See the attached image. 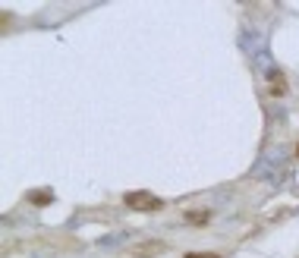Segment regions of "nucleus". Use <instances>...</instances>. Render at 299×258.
<instances>
[{
	"label": "nucleus",
	"instance_id": "1",
	"mask_svg": "<svg viewBox=\"0 0 299 258\" xmlns=\"http://www.w3.org/2000/svg\"><path fill=\"white\" fill-rule=\"evenodd\" d=\"M123 202H126V208H133V211H161L164 208V202L158 195H151V192H126Z\"/></svg>",
	"mask_w": 299,
	"mask_h": 258
},
{
	"label": "nucleus",
	"instance_id": "2",
	"mask_svg": "<svg viewBox=\"0 0 299 258\" xmlns=\"http://www.w3.org/2000/svg\"><path fill=\"white\" fill-rule=\"evenodd\" d=\"M161 252H167V242H161V239H148V242H139L129 249V255H136V258H154Z\"/></svg>",
	"mask_w": 299,
	"mask_h": 258
},
{
	"label": "nucleus",
	"instance_id": "3",
	"mask_svg": "<svg viewBox=\"0 0 299 258\" xmlns=\"http://www.w3.org/2000/svg\"><path fill=\"white\" fill-rule=\"evenodd\" d=\"M26 198H29L32 205H51V202H54V192H51V189H32Z\"/></svg>",
	"mask_w": 299,
	"mask_h": 258
},
{
	"label": "nucleus",
	"instance_id": "4",
	"mask_svg": "<svg viewBox=\"0 0 299 258\" xmlns=\"http://www.w3.org/2000/svg\"><path fill=\"white\" fill-rule=\"evenodd\" d=\"M271 82H274V95H283V91H286V82H283V73H280V69H271V73H268V85H271Z\"/></svg>",
	"mask_w": 299,
	"mask_h": 258
},
{
	"label": "nucleus",
	"instance_id": "5",
	"mask_svg": "<svg viewBox=\"0 0 299 258\" xmlns=\"http://www.w3.org/2000/svg\"><path fill=\"white\" fill-rule=\"evenodd\" d=\"M208 217H211V211H186V224H192V227H205Z\"/></svg>",
	"mask_w": 299,
	"mask_h": 258
},
{
	"label": "nucleus",
	"instance_id": "6",
	"mask_svg": "<svg viewBox=\"0 0 299 258\" xmlns=\"http://www.w3.org/2000/svg\"><path fill=\"white\" fill-rule=\"evenodd\" d=\"M183 258H221V255H211V252H186Z\"/></svg>",
	"mask_w": 299,
	"mask_h": 258
},
{
	"label": "nucleus",
	"instance_id": "7",
	"mask_svg": "<svg viewBox=\"0 0 299 258\" xmlns=\"http://www.w3.org/2000/svg\"><path fill=\"white\" fill-rule=\"evenodd\" d=\"M296 158H299V148H296Z\"/></svg>",
	"mask_w": 299,
	"mask_h": 258
}]
</instances>
